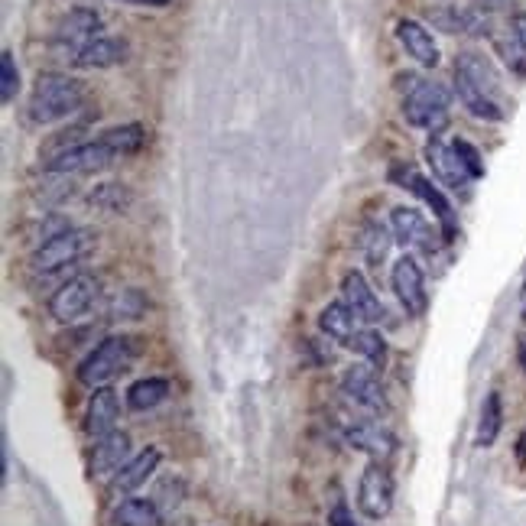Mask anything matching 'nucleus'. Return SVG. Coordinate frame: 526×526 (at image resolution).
<instances>
[{"mask_svg": "<svg viewBox=\"0 0 526 526\" xmlns=\"http://www.w3.org/2000/svg\"><path fill=\"white\" fill-rule=\"evenodd\" d=\"M397 88L403 91V117L413 127H423V130H432V134H439V130L449 124L452 91L442 82L403 72V75H397Z\"/></svg>", "mask_w": 526, "mask_h": 526, "instance_id": "obj_1", "label": "nucleus"}, {"mask_svg": "<svg viewBox=\"0 0 526 526\" xmlns=\"http://www.w3.org/2000/svg\"><path fill=\"white\" fill-rule=\"evenodd\" d=\"M85 104V85L69 75L43 72L30 91V117L36 124H56Z\"/></svg>", "mask_w": 526, "mask_h": 526, "instance_id": "obj_2", "label": "nucleus"}, {"mask_svg": "<svg viewBox=\"0 0 526 526\" xmlns=\"http://www.w3.org/2000/svg\"><path fill=\"white\" fill-rule=\"evenodd\" d=\"M137 354H140V341L134 335L104 338L82 361V367H78V380H82L85 387H108V380L124 374L127 367L137 361Z\"/></svg>", "mask_w": 526, "mask_h": 526, "instance_id": "obj_3", "label": "nucleus"}, {"mask_svg": "<svg viewBox=\"0 0 526 526\" xmlns=\"http://www.w3.org/2000/svg\"><path fill=\"white\" fill-rule=\"evenodd\" d=\"M98 234L88 228H65L56 238H49L46 244H39L33 251V270L36 273H56L69 263H78L82 257H88L95 251Z\"/></svg>", "mask_w": 526, "mask_h": 526, "instance_id": "obj_4", "label": "nucleus"}, {"mask_svg": "<svg viewBox=\"0 0 526 526\" xmlns=\"http://www.w3.org/2000/svg\"><path fill=\"white\" fill-rule=\"evenodd\" d=\"M101 33V13L91 7H72L69 13H62L56 30H52V49L65 59H75L88 43H95Z\"/></svg>", "mask_w": 526, "mask_h": 526, "instance_id": "obj_5", "label": "nucleus"}, {"mask_svg": "<svg viewBox=\"0 0 526 526\" xmlns=\"http://www.w3.org/2000/svg\"><path fill=\"white\" fill-rule=\"evenodd\" d=\"M114 160H117L114 150L98 137V140L78 143V147H69L65 153L49 156L46 173H56V176H88V173H101V169H108Z\"/></svg>", "mask_w": 526, "mask_h": 526, "instance_id": "obj_6", "label": "nucleus"}, {"mask_svg": "<svg viewBox=\"0 0 526 526\" xmlns=\"http://www.w3.org/2000/svg\"><path fill=\"white\" fill-rule=\"evenodd\" d=\"M390 179L393 182H400L403 189H410L413 195H419L432 212H436V218H439V225H442V241H455V234H458V225H455V212H452V205H449V199L432 186V182L426 179V176H419L413 166H393L390 169Z\"/></svg>", "mask_w": 526, "mask_h": 526, "instance_id": "obj_7", "label": "nucleus"}, {"mask_svg": "<svg viewBox=\"0 0 526 526\" xmlns=\"http://www.w3.org/2000/svg\"><path fill=\"white\" fill-rule=\"evenodd\" d=\"M95 296H98V280L88 273H78L49 296V315L56 322H75L91 309Z\"/></svg>", "mask_w": 526, "mask_h": 526, "instance_id": "obj_8", "label": "nucleus"}, {"mask_svg": "<svg viewBox=\"0 0 526 526\" xmlns=\"http://www.w3.org/2000/svg\"><path fill=\"white\" fill-rule=\"evenodd\" d=\"M393 475L384 468V462H371L361 471L358 481V507L367 520H384L393 507Z\"/></svg>", "mask_w": 526, "mask_h": 526, "instance_id": "obj_9", "label": "nucleus"}, {"mask_svg": "<svg viewBox=\"0 0 526 526\" xmlns=\"http://www.w3.org/2000/svg\"><path fill=\"white\" fill-rule=\"evenodd\" d=\"M390 286H393V293H397L400 306L406 309V315H413V319H419V315L426 312L429 293H426L423 267L416 263V257L403 254L397 263H393V270H390Z\"/></svg>", "mask_w": 526, "mask_h": 526, "instance_id": "obj_10", "label": "nucleus"}, {"mask_svg": "<svg viewBox=\"0 0 526 526\" xmlns=\"http://www.w3.org/2000/svg\"><path fill=\"white\" fill-rule=\"evenodd\" d=\"M426 20L449 36H488L491 20L481 7H432Z\"/></svg>", "mask_w": 526, "mask_h": 526, "instance_id": "obj_11", "label": "nucleus"}, {"mask_svg": "<svg viewBox=\"0 0 526 526\" xmlns=\"http://www.w3.org/2000/svg\"><path fill=\"white\" fill-rule=\"evenodd\" d=\"M390 228H393V238H397L403 247H413V251H423V254L439 251L436 228H432L429 221L416 212V208H393Z\"/></svg>", "mask_w": 526, "mask_h": 526, "instance_id": "obj_12", "label": "nucleus"}, {"mask_svg": "<svg viewBox=\"0 0 526 526\" xmlns=\"http://www.w3.org/2000/svg\"><path fill=\"white\" fill-rule=\"evenodd\" d=\"M130 462V436L127 432H111L95 442L88 458V475L91 481H111L117 471Z\"/></svg>", "mask_w": 526, "mask_h": 526, "instance_id": "obj_13", "label": "nucleus"}, {"mask_svg": "<svg viewBox=\"0 0 526 526\" xmlns=\"http://www.w3.org/2000/svg\"><path fill=\"white\" fill-rule=\"evenodd\" d=\"M341 393L367 413H384L387 410L384 387H380V380H377V374L371 371V367H348L345 377H341Z\"/></svg>", "mask_w": 526, "mask_h": 526, "instance_id": "obj_14", "label": "nucleus"}, {"mask_svg": "<svg viewBox=\"0 0 526 526\" xmlns=\"http://www.w3.org/2000/svg\"><path fill=\"white\" fill-rule=\"evenodd\" d=\"M341 302H348V309L367 325L384 322V315H387L384 302L377 299L371 283H367L364 273H358V270H348L345 280H341Z\"/></svg>", "mask_w": 526, "mask_h": 526, "instance_id": "obj_15", "label": "nucleus"}, {"mask_svg": "<svg viewBox=\"0 0 526 526\" xmlns=\"http://www.w3.org/2000/svg\"><path fill=\"white\" fill-rule=\"evenodd\" d=\"M426 160L432 166V176H436L442 186H449V189H468V182H471V173L465 169L462 163V156L455 153L452 143H442L439 137H432L426 143Z\"/></svg>", "mask_w": 526, "mask_h": 526, "instance_id": "obj_16", "label": "nucleus"}, {"mask_svg": "<svg viewBox=\"0 0 526 526\" xmlns=\"http://www.w3.org/2000/svg\"><path fill=\"white\" fill-rule=\"evenodd\" d=\"M117 416H121V403H117V393L111 387H95V393L88 397L85 406V432L88 439H104L117 432Z\"/></svg>", "mask_w": 526, "mask_h": 526, "instance_id": "obj_17", "label": "nucleus"}, {"mask_svg": "<svg viewBox=\"0 0 526 526\" xmlns=\"http://www.w3.org/2000/svg\"><path fill=\"white\" fill-rule=\"evenodd\" d=\"M160 458H163L160 449H143L140 455H134V458H130V462L108 481V494L121 501V497H127L130 491H137L140 484H147V478L153 475L156 468H160Z\"/></svg>", "mask_w": 526, "mask_h": 526, "instance_id": "obj_18", "label": "nucleus"}, {"mask_svg": "<svg viewBox=\"0 0 526 526\" xmlns=\"http://www.w3.org/2000/svg\"><path fill=\"white\" fill-rule=\"evenodd\" d=\"M345 442L351 449H358L364 455H371L374 462H387V458L397 452V436L387 432L377 423H354L345 429Z\"/></svg>", "mask_w": 526, "mask_h": 526, "instance_id": "obj_19", "label": "nucleus"}, {"mask_svg": "<svg viewBox=\"0 0 526 526\" xmlns=\"http://www.w3.org/2000/svg\"><path fill=\"white\" fill-rule=\"evenodd\" d=\"M319 328L332 341H338V345L348 348L351 341L358 338L361 328H367V322H361L358 315L348 309V302H328V306L319 312Z\"/></svg>", "mask_w": 526, "mask_h": 526, "instance_id": "obj_20", "label": "nucleus"}, {"mask_svg": "<svg viewBox=\"0 0 526 526\" xmlns=\"http://www.w3.org/2000/svg\"><path fill=\"white\" fill-rule=\"evenodd\" d=\"M397 39H400V46L406 49V56H413L419 65H439V46H436V39H432V33L426 30L423 23L419 20H400L397 23Z\"/></svg>", "mask_w": 526, "mask_h": 526, "instance_id": "obj_21", "label": "nucleus"}, {"mask_svg": "<svg viewBox=\"0 0 526 526\" xmlns=\"http://www.w3.org/2000/svg\"><path fill=\"white\" fill-rule=\"evenodd\" d=\"M455 95L468 108V114H475L478 121H504L501 98H494V95H488V91H481L475 82H468V78L458 75V72H455Z\"/></svg>", "mask_w": 526, "mask_h": 526, "instance_id": "obj_22", "label": "nucleus"}, {"mask_svg": "<svg viewBox=\"0 0 526 526\" xmlns=\"http://www.w3.org/2000/svg\"><path fill=\"white\" fill-rule=\"evenodd\" d=\"M127 59V43L114 36H98L95 43H88L78 56L72 59L75 69H111Z\"/></svg>", "mask_w": 526, "mask_h": 526, "instance_id": "obj_23", "label": "nucleus"}, {"mask_svg": "<svg viewBox=\"0 0 526 526\" xmlns=\"http://www.w3.org/2000/svg\"><path fill=\"white\" fill-rule=\"evenodd\" d=\"M455 72L465 75L468 82H475L481 91H488V95L501 98V78H497L491 59L481 56V52H462V56L455 59Z\"/></svg>", "mask_w": 526, "mask_h": 526, "instance_id": "obj_24", "label": "nucleus"}, {"mask_svg": "<svg viewBox=\"0 0 526 526\" xmlns=\"http://www.w3.org/2000/svg\"><path fill=\"white\" fill-rule=\"evenodd\" d=\"M114 526H160V507L143 497H124L121 504L111 510Z\"/></svg>", "mask_w": 526, "mask_h": 526, "instance_id": "obj_25", "label": "nucleus"}, {"mask_svg": "<svg viewBox=\"0 0 526 526\" xmlns=\"http://www.w3.org/2000/svg\"><path fill=\"white\" fill-rule=\"evenodd\" d=\"M169 390L173 387H169L166 377H143L127 390V406L130 410H137V413L153 410V406H160L169 397Z\"/></svg>", "mask_w": 526, "mask_h": 526, "instance_id": "obj_26", "label": "nucleus"}, {"mask_svg": "<svg viewBox=\"0 0 526 526\" xmlns=\"http://www.w3.org/2000/svg\"><path fill=\"white\" fill-rule=\"evenodd\" d=\"M101 140L114 150L117 160H124V156H134V153L143 150V143H147V127L143 124H121V127L104 130Z\"/></svg>", "mask_w": 526, "mask_h": 526, "instance_id": "obj_27", "label": "nucleus"}, {"mask_svg": "<svg viewBox=\"0 0 526 526\" xmlns=\"http://www.w3.org/2000/svg\"><path fill=\"white\" fill-rule=\"evenodd\" d=\"M501 426H504V403H501V393L491 390L488 400L481 406V423H478V439H475L478 449H491L497 436H501Z\"/></svg>", "mask_w": 526, "mask_h": 526, "instance_id": "obj_28", "label": "nucleus"}, {"mask_svg": "<svg viewBox=\"0 0 526 526\" xmlns=\"http://www.w3.org/2000/svg\"><path fill=\"white\" fill-rule=\"evenodd\" d=\"M351 351H358L361 358H367L371 364H384V358H387V345H384V338H380L377 332H371V328H361L358 332V338L351 341L348 345Z\"/></svg>", "mask_w": 526, "mask_h": 526, "instance_id": "obj_29", "label": "nucleus"}, {"mask_svg": "<svg viewBox=\"0 0 526 526\" xmlns=\"http://www.w3.org/2000/svg\"><path fill=\"white\" fill-rule=\"evenodd\" d=\"M20 91V69H17V59H13V52L4 49L0 52V101L10 104L17 98Z\"/></svg>", "mask_w": 526, "mask_h": 526, "instance_id": "obj_30", "label": "nucleus"}, {"mask_svg": "<svg viewBox=\"0 0 526 526\" xmlns=\"http://www.w3.org/2000/svg\"><path fill=\"white\" fill-rule=\"evenodd\" d=\"M91 205L104 208V212H124L130 205V192L124 186H117V182H108V186H98L91 192Z\"/></svg>", "mask_w": 526, "mask_h": 526, "instance_id": "obj_31", "label": "nucleus"}, {"mask_svg": "<svg viewBox=\"0 0 526 526\" xmlns=\"http://www.w3.org/2000/svg\"><path fill=\"white\" fill-rule=\"evenodd\" d=\"M361 247H364L367 260L380 263V260L387 257V251H390V234H387V228H384V225H371V228L364 231Z\"/></svg>", "mask_w": 526, "mask_h": 526, "instance_id": "obj_32", "label": "nucleus"}, {"mask_svg": "<svg viewBox=\"0 0 526 526\" xmlns=\"http://www.w3.org/2000/svg\"><path fill=\"white\" fill-rule=\"evenodd\" d=\"M114 315L117 319H140L143 315V296L137 293V289H124V293L114 299Z\"/></svg>", "mask_w": 526, "mask_h": 526, "instance_id": "obj_33", "label": "nucleus"}, {"mask_svg": "<svg viewBox=\"0 0 526 526\" xmlns=\"http://www.w3.org/2000/svg\"><path fill=\"white\" fill-rule=\"evenodd\" d=\"M497 52H501L510 69L520 72V75H526V46L517 43L514 33H510V43H507V39H501V43H497Z\"/></svg>", "mask_w": 526, "mask_h": 526, "instance_id": "obj_34", "label": "nucleus"}, {"mask_svg": "<svg viewBox=\"0 0 526 526\" xmlns=\"http://www.w3.org/2000/svg\"><path fill=\"white\" fill-rule=\"evenodd\" d=\"M452 147H455V153H458V156H462V163H465V169L471 173V179H481V176H484V163H481V153H478L475 147H471L468 140H455Z\"/></svg>", "mask_w": 526, "mask_h": 526, "instance_id": "obj_35", "label": "nucleus"}, {"mask_svg": "<svg viewBox=\"0 0 526 526\" xmlns=\"http://www.w3.org/2000/svg\"><path fill=\"white\" fill-rule=\"evenodd\" d=\"M328 526H358L351 517V510L345 504H335L332 510H328Z\"/></svg>", "mask_w": 526, "mask_h": 526, "instance_id": "obj_36", "label": "nucleus"}, {"mask_svg": "<svg viewBox=\"0 0 526 526\" xmlns=\"http://www.w3.org/2000/svg\"><path fill=\"white\" fill-rule=\"evenodd\" d=\"M514 39L520 46H526V10L514 17Z\"/></svg>", "mask_w": 526, "mask_h": 526, "instance_id": "obj_37", "label": "nucleus"}, {"mask_svg": "<svg viewBox=\"0 0 526 526\" xmlns=\"http://www.w3.org/2000/svg\"><path fill=\"white\" fill-rule=\"evenodd\" d=\"M514 455H517V462H520V465H526V426H523L520 439H517V449H514Z\"/></svg>", "mask_w": 526, "mask_h": 526, "instance_id": "obj_38", "label": "nucleus"}, {"mask_svg": "<svg viewBox=\"0 0 526 526\" xmlns=\"http://www.w3.org/2000/svg\"><path fill=\"white\" fill-rule=\"evenodd\" d=\"M124 4H134V7H169L173 0H124Z\"/></svg>", "mask_w": 526, "mask_h": 526, "instance_id": "obj_39", "label": "nucleus"}, {"mask_svg": "<svg viewBox=\"0 0 526 526\" xmlns=\"http://www.w3.org/2000/svg\"><path fill=\"white\" fill-rule=\"evenodd\" d=\"M520 364H523V374H526V341L520 345Z\"/></svg>", "mask_w": 526, "mask_h": 526, "instance_id": "obj_40", "label": "nucleus"}, {"mask_svg": "<svg viewBox=\"0 0 526 526\" xmlns=\"http://www.w3.org/2000/svg\"><path fill=\"white\" fill-rule=\"evenodd\" d=\"M523 286H526V276H523Z\"/></svg>", "mask_w": 526, "mask_h": 526, "instance_id": "obj_41", "label": "nucleus"}]
</instances>
